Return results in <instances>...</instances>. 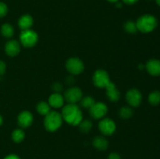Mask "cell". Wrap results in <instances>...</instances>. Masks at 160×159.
<instances>
[{
	"label": "cell",
	"instance_id": "obj_15",
	"mask_svg": "<svg viewBox=\"0 0 160 159\" xmlns=\"http://www.w3.org/2000/svg\"><path fill=\"white\" fill-rule=\"evenodd\" d=\"M64 98L60 94L54 93L48 98V104L51 107L55 108H59L63 105Z\"/></svg>",
	"mask_w": 160,
	"mask_h": 159
},
{
	"label": "cell",
	"instance_id": "obj_6",
	"mask_svg": "<svg viewBox=\"0 0 160 159\" xmlns=\"http://www.w3.org/2000/svg\"><path fill=\"white\" fill-rule=\"evenodd\" d=\"M66 68L72 74L78 75L84 71V65L82 61L78 58H71L67 60Z\"/></svg>",
	"mask_w": 160,
	"mask_h": 159
},
{
	"label": "cell",
	"instance_id": "obj_10",
	"mask_svg": "<svg viewBox=\"0 0 160 159\" xmlns=\"http://www.w3.org/2000/svg\"><path fill=\"white\" fill-rule=\"evenodd\" d=\"M127 101L130 105L133 107H138L141 104L142 100V96L141 92L137 89H131L128 90L126 95Z\"/></svg>",
	"mask_w": 160,
	"mask_h": 159
},
{
	"label": "cell",
	"instance_id": "obj_23",
	"mask_svg": "<svg viewBox=\"0 0 160 159\" xmlns=\"http://www.w3.org/2000/svg\"><path fill=\"white\" fill-rule=\"evenodd\" d=\"M80 130L83 132H88L92 127V123L89 120H82L79 125Z\"/></svg>",
	"mask_w": 160,
	"mask_h": 159
},
{
	"label": "cell",
	"instance_id": "obj_19",
	"mask_svg": "<svg viewBox=\"0 0 160 159\" xmlns=\"http://www.w3.org/2000/svg\"><path fill=\"white\" fill-rule=\"evenodd\" d=\"M1 32L5 37H11L14 34V29L9 23H5L2 26Z\"/></svg>",
	"mask_w": 160,
	"mask_h": 159
},
{
	"label": "cell",
	"instance_id": "obj_4",
	"mask_svg": "<svg viewBox=\"0 0 160 159\" xmlns=\"http://www.w3.org/2000/svg\"><path fill=\"white\" fill-rule=\"evenodd\" d=\"M20 40L22 45L26 48H31L37 44L38 36L36 32L32 30L22 31L20 36Z\"/></svg>",
	"mask_w": 160,
	"mask_h": 159
},
{
	"label": "cell",
	"instance_id": "obj_25",
	"mask_svg": "<svg viewBox=\"0 0 160 159\" xmlns=\"http://www.w3.org/2000/svg\"><path fill=\"white\" fill-rule=\"evenodd\" d=\"M123 27H124L125 31L128 33H130V34H134L138 31L136 23H134L133 21H128L124 24Z\"/></svg>",
	"mask_w": 160,
	"mask_h": 159
},
{
	"label": "cell",
	"instance_id": "obj_14",
	"mask_svg": "<svg viewBox=\"0 0 160 159\" xmlns=\"http://www.w3.org/2000/svg\"><path fill=\"white\" fill-rule=\"evenodd\" d=\"M106 94L110 101H117L120 98V93L116 87V85L110 81L109 84L106 87Z\"/></svg>",
	"mask_w": 160,
	"mask_h": 159
},
{
	"label": "cell",
	"instance_id": "obj_32",
	"mask_svg": "<svg viewBox=\"0 0 160 159\" xmlns=\"http://www.w3.org/2000/svg\"><path fill=\"white\" fill-rule=\"evenodd\" d=\"M109 2H118L119 0H107Z\"/></svg>",
	"mask_w": 160,
	"mask_h": 159
},
{
	"label": "cell",
	"instance_id": "obj_17",
	"mask_svg": "<svg viewBox=\"0 0 160 159\" xmlns=\"http://www.w3.org/2000/svg\"><path fill=\"white\" fill-rule=\"evenodd\" d=\"M93 145L96 149L99 151H105L109 146L107 140L102 137H96L93 140Z\"/></svg>",
	"mask_w": 160,
	"mask_h": 159
},
{
	"label": "cell",
	"instance_id": "obj_20",
	"mask_svg": "<svg viewBox=\"0 0 160 159\" xmlns=\"http://www.w3.org/2000/svg\"><path fill=\"white\" fill-rule=\"evenodd\" d=\"M25 137V133L22 129H17L12 132V138L15 143H20L23 140Z\"/></svg>",
	"mask_w": 160,
	"mask_h": 159
},
{
	"label": "cell",
	"instance_id": "obj_27",
	"mask_svg": "<svg viewBox=\"0 0 160 159\" xmlns=\"http://www.w3.org/2000/svg\"><path fill=\"white\" fill-rule=\"evenodd\" d=\"M62 85H61L60 84H59V83H56V84H54L52 85V90H55L56 93L60 92L61 90H62Z\"/></svg>",
	"mask_w": 160,
	"mask_h": 159
},
{
	"label": "cell",
	"instance_id": "obj_7",
	"mask_svg": "<svg viewBox=\"0 0 160 159\" xmlns=\"http://www.w3.org/2000/svg\"><path fill=\"white\" fill-rule=\"evenodd\" d=\"M82 91L78 87H71L65 92V99L70 104H75L82 99Z\"/></svg>",
	"mask_w": 160,
	"mask_h": 159
},
{
	"label": "cell",
	"instance_id": "obj_30",
	"mask_svg": "<svg viewBox=\"0 0 160 159\" xmlns=\"http://www.w3.org/2000/svg\"><path fill=\"white\" fill-rule=\"evenodd\" d=\"M3 159H20V157H19V156L16 155V154H9L8 156H6V157H5Z\"/></svg>",
	"mask_w": 160,
	"mask_h": 159
},
{
	"label": "cell",
	"instance_id": "obj_33",
	"mask_svg": "<svg viewBox=\"0 0 160 159\" xmlns=\"http://www.w3.org/2000/svg\"><path fill=\"white\" fill-rule=\"evenodd\" d=\"M2 121H3V120H2V117L1 115H0V126H1V125L2 124Z\"/></svg>",
	"mask_w": 160,
	"mask_h": 159
},
{
	"label": "cell",
	"instance_id": "obj_13",
	"mask_svg": "<svg viewBox=\"0 0 160 159\" xmlns=\"http://www.w3.org/2000/svg\"><path fill=\"white\" fill-rule=\"evenodd\" d=\"M147 71L150 75L157 76L160 75V61L158 59H151L145 65Z\"/></svg>",
	"mask_w": 160,
	"mask_h": 159
},
{
	"label": "cell",
	"instance_id": "obj_24",
	"mask_svg": "<svg viewBox=\"0 0 160 159\" xmlns=\"http://www.w3.org/2000/svg\"><path fill=\"white\" fill-rule=\"evenodd\" d=\"M133 110L128 107H123L120 110V116L123 119H128L132 117Z\"/></svg>",
	"mask_w": 160,
	"mask_h": 159
},
{
	"label": "cell",
	"instance_id": "obj_2",
	"mask_svg": "<svg viewBox=\"0 0 160 159\" xmlns=\"http://www.w3.org/2000/svg\"><path fill=\"white\" fill-rule=\"evenodd\" d=\"M158 22L154 16L146 14L142 16L138 20L136 25L138 31L142 33H150L156 29Z\"/></svg>",
	"mask_w": 160,
	"mask_h": 159
},
{
	"label": "cell",
	"instance_id": "obj_21",
	"mask_svg": "<svg viewBox=\"0 0 160 159\" xmlns=\"http://www.w3.org/2000/svg\"><path fill=\"white\" fill-rule=\"evenodd\" d=\"M148 101L152 105H158L160 103V92L158 90L152 92L148 96Z\"/></svg>",
	"mask_w": 160,
	"mask_h": 159
},
{
	"label": "cell",
	"instance_id": "obj_16",
	"mask_svg": "<svg viewBox=\"0 0 160 159\" xmlns=\"http://www.w3.org/2000/svg\"><path fill=\"white\" fill-rule=\"evenodd\" d=\"M19 26L22 31L29 30L33 25V19L30 15H23L19 20Z\"/></svg>",
	"mask_w": 160,
	"mask_h": 159
},
{
	"label": "cell",
	"instance_id": "obj_5",
	"mask_svg": "<svg viewBox=\"0 0 160 159\" xmlns=\"http://www.w3.org/2000/svg\"><path fill=\"white\" fill-rule=\"evenodd\" d=\"M93 82L94 84L97 87H99V88H106V86L110 82L109 74L105 70H97L93 75Z\"/></svg>",
	"mask_w": 160,
	"mask_h": 159
},
{
	"label": "cell",
	"instance_id": "obj_1",
	"mask_svg": "<svg viewBox=\"0 0 160 159\" xmlns=\"http://www.w3.org/2000/svg\"><path fill=\"white\" fill-rule=\"evenodd\" d=\"M62 119L72 126H78L83 120V115L79 107L75 104H69L62 111Z\"/></svg>",
	"mask_w": 160,
	"mask_h": 159
},
{
	"label": "cell",
	"instance_id": "obj_28",
	"mask_svg": "<svg viewBox=\"0 0 160 159\" xmlns=\"http://www.w3.org/2000/svg\"><path fill=\"white\" fill-rule=\"evenodd\" d=\"M6 65L5 64L4 62H2V60H0V75H3L6 72Z\"/></svg>",
	"mask_w": 160,
	"mask_h": 159
},
{
	"label": "cell",
	"instance_id": "obj_31",
	"mask_svg": "<svg viewBox=\"0 0 160 159\" xmlns=\"http://www.w3.org/2000/svg\"><path fill=\"white\" fill-rule=\"evenodd\" d=\"M123 2L126 3V4H128V5H132V4H134V3L137 2L138 0H123Z\"/></svg>",
	"mask_w": 160,
	"mask_h": 159
},
{
	"label": "cell",
	"instance_id": "obj_11",
	"mask_svg": "<svg viewBox=\"0 0 160 159\" xmlns=\"http://www.w3.org/2000/svg\"><path fill=\"white\" fill-rule=\"evenodd\" d=\"M5 50H6V52L8 55L11 56V57H14V56L17 55L20 53V44L15 40L9 41L6 43V46H5Z\"/></svg>",
	"mask_w": 160,
	"mask_h": 159
},
{
	"label": "cell",
	"instance_id": "obj_9",
	"mask_svg": "<svg viewBox=\"0 0 160 159\" xmlns=\"http://www.w3.org/2000/svg\"><path fill=\"white\" fill-rule=\"evenodd\" d=\"M100 131L106 136H110L114 133L116 130V124L110 118H103L98 124Z\"/></svg>",
	"mask_w": 160,
	"mask_h": 159
},
{
	"label": "cell",
	"instance_id": "obj_8",
	"mask_svg": "<svg viewBox=\"0 0 160 159\" xmlns=\"http://www.w3.org/2000/svg\"><path fill=\"white\" fill-rule=\"evenodd\" d=\"M107 112V106L102 102H95L90 108L91 115L95 119L103 118L106 115Z\"/></svg>",
	"mask_w": 160,
	"mask_h": 159
},
{
	"label": "cell",
	"instance_id": "obj_26",
	"mask_svg": "<svg viewBox=\"0 0 160 159\" xmlns=\"http://www.w3.org/2000/svg\"><path fill=\"white\" fill-rule=\"evenodd\" d=\"M8 12V8L5 3L0 2V17H3L6 15Z\"/></svg>",
	"mask_w": 160,
	"mask_h": 159
},
{
	"label": "cell",
	"instance_id": "obj_22",
	"mask_svg": "<svg viewBox=\"0 0 160 159\" xmlns=\"http://www.w3.org/2000/svg\"><path fill=\"white\" fill-rule=\"evenodd\" d=\"M81 101V106H82L83 108H89V109H90L93 106V104L95 103L94 98L89 96L82 98Z\"/></svg>",
	"mask_w": 160,
	"mask_h": 159
},
{
	"label": "cell",
	"instance_id": "obj_12",
	"mask_svg": "<svg viewBox=\"0 0 160 159\" xmlns=\"http://www.w3.org/2000/svg\"><path fill=\"white\" fill-rule=\"evenodd\" d=\"M33 123V115L28 111H23L19 115L18 123L22 128H27Z\"/></svg>",
	"mask_w": 160,
	"mask_h": 159
},
{
	"label": "cell",
	"instance_id": "obj_3",
	"mask_svg": "<svg viewBox=\"0 0 160 159\" xmlns=\"http://www.w3.org/2000/svg\"><path fill=\"white\" fill-rule=\"evenodd\" d=\"M62 123V117L59 112L51 111L45 115V127L49 132H55L57 130Z\"/></svg>",
	"mask_w": 160,
	"mask_h": 159
},
{
	"label": "cell",
	"instance_id": "obj_29",
	"mask_svg": "<svg viewBox=\"0 0 160 159\" xmlns=\"http://www.w3.org/2000/svg\"><path fill=\"white\" fill-rule=\"evenodd\" d=\"M108 159H121V157L117 153H111L108 157Z\"/></svg>",
	"mask_w": 160,
	"mask_h": 159
},
{
	"label": "cell",
	"instance_id": "obj_18",
	"mask_svg": "<svg viewBox=\"0 0 160 159\" xmlns=\"http://www.w3.org/2000/svg\"><path fill=\"white\" fill-rule=\"evenodd\" d=\"M37 110L38 112L42 115H46L47 114L51 112L49 104L45 102V101H42V102L38 103V104L37 105Z\"/></svg>",
	"mask_w": 160,
	"mask_h": 159
},
{
	"label": "cell",
	"instance_id": "obj_34",
	"mask_svg": "<svg viewBox=\"0 0 160 159\" xmlns=\"http://www.w3.org/2000/svg\"><path fill=\"white\" fill-rule=\"evenodd\" d=\"M156 2H157V4L160 6V0H156Z\"/></svg>",
	"mask_w": 160,
	"mask_h": 159
}]
</instances>
